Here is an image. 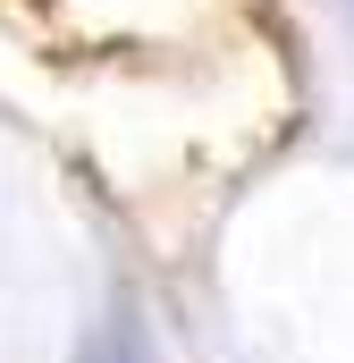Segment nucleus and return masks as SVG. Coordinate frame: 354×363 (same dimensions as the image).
<instances>
[]
</instances>
